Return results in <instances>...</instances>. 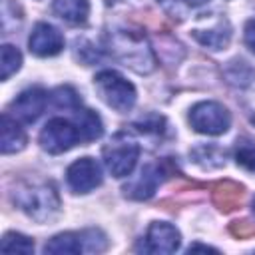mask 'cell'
<instances>
[{
	"mask_svg": "<svg viewBox=\"0 0 255 255\" xmlns=\"http://www.w3.org/2000/svg\"><path fill=\"white\" fill-rule=\"evenodd\" d=\"M52 100L56 104V108H64V110H80V98L76 94L74 88L70 86H62L52 94Z\"/></svg>",
	"mask_w": 255,
	"mask_h": 255,
	"instance_id": "7402d4cb",
	"label": "cell"
},
{
	"mask_svg": "<svg viewBox=\"0 0 255 255\" xmlns=\"http://www.w3.org/2000/svg\"><path fill=\"white\" fill-rule=\"evenodd\" d=\"M0 249L4 253H32L34 251V241L22 233H6L2 239Z\"/></svg>",
	"mask_w": 255,
	"mask_h": 255,
	"instance_id": "ffe728a7",
	"label": "cell"
},
{
	"mask_svg": "<svg viewBox=\"0 0 255 255\" xmlns=\"http://www.w3.org/2000/svg\"><path fill=\"white\" fill-rule=\"evenodd\" d=\"M28 46H30V52L36 54V56H42V58L56 56L64 48V36L52 24L40 22V24L34 26V30L28 38Z\"/></svg>",
	"mask_w": 255,
	"mask_h": 255,
	"instance_id": "30bf717a",
	"label": "cell"
},
{
	"mask_svg": "<svg viewBox=\"0 0 255 255\" xmlns=\"http://www.w3.org/2000/svg\"><path fill=\"white\" fill-rule=\"evenodd\" d=\"M179 231L165 221H153L143 237V251L147 253H173L179 247Z\"/></svg>",
	"mask_w": 255,
	"mask_h": 255,
	"instance_id": "ba28073f",
	"label": "cell"
},
{
	"mask_svg": "<svg viewBox=\"0 0 255 255\" xmlns=\"http://www.w3.org/2000/svg\"><path fill=\"white\" fill-rule=\"evenodd\" d=\"M253 211H255V199H253Z\"/></svg>",
	"mask_w": 255,
	"mask_h": 255,
	"instance_id": "83f0119b",
	"label": "cell"
},
{
	"mask_svg": "<svg viewBox=\"0 0 255 255\" xmlns=\"http://www.w3.org/2000/svg\"><path fill=\"white\" fill-rule=\"evenodd\" d=\"M52 10L58 18L66 20L68 24H84L90 14L88 0H54Z\"/></svg>",
	"mask_w": 255,
	"mask_h": 255,
	"instance_id": "5bb4252c",
	"label": "cell"
},
{
	"mask_svg": "<svg viewBox=\"0 0 255 255\" xmlns=\"http://www.w3.org/2000/svg\"><path fill=\"white\" fill-rule=\"evenodd\" d=\"M78 141H82L78 128L62 118L50 120L40 131V143L50 153H64L70 147H74Z\"/></svg>",
	"mask_w": 255,
	"mask_h": 255,
	"instance_id": "8992f818",
	"label": "cell"
},
{
	"mask_svg": "<svg viewBox=\"0 0 255 255\" xmlns=\"http://www.w3.org/2000/svg\"><path fill=\"white\" fill-rule=\"evenodd\" d=\"M46 104H48V94L42 88H28L12 102V110L22 122L30 124L42 116Z\"/></svg>",
	"mask_w": 255,
	"mask_h": 255,
	"instance_id": "8fae6325",
	"label": "cell"
},
{
	"mask_svg": "<svg viewBox=\"0 0 255 255\" xmlns=\"http://www.w3.org/2000/svg\"><path fill=\"white\" fill-rule=\"evenodd\" d=\"M76 128L80 131V139L82 141H94L102 135L104 126L102 120L96 112L92 110H76Z\"/></svg>",
	"mask_w": 255,
	"mask_h": 255,
	"instance_id": "e0dca14e",
	"label": "cell"
},
{
	"mask_svg": "<svg viewBox=\"0 0 255 255\" xmlns=\"http://www.w3.org/2000/svg\"><path fill=\"white\" fill-rule=\"evenodd\" d=\"M235 161L237 165L255 171V141L249 137H239L235 141Z\"/></svg>",
	"mask_w": 255,
	"mask_h": 255,
	"instance_id": "d6986e66",
	"label": "cell"
},
{
	"mask_svg": "<svg viewBox=\"0 0 255 255\" xmlns=\"http://www.w3.org/2000/svg\"><path fill=\"white\" fill-rule=\"evenodd\" d=\"M229 231H231L235 237H239V239H245V237H251V235H255V223H253V221H249V219L233 221V223L229 225Z\"/></svg>",
	"mask_w": 255,
	"mask_h": 255,
	"instance_id": "cb8c5ba5",
	"label": "cell"
},
{
	"mask_svg": "<svg viewBox=\"0 0 255 255\" xmlns=\"http://www.w3.org/2000/svg\"><path fill=\"white\" fill-rule=\"evenodd\" d=\"M191 34L201 46H207L211 50H221L229 44L231 28H229V22L225 18H217L211 26L195 28V30H191Z\"/></svg>",
	"mask_w": 255,
	"mask_h": 255,
	"instance_id": "4fadbf2b",
	"label": "cell"
},
{
	"mask_svg": "<svg viewBox=\"0 0 255 255\" xmlns=\"http://www.w3.org/2000/svg\"><path fill=\"white\" fill-rule=\"evenodd\" d=\"M189 6H201V4H205L207 0H185Z\"/></svg>",
	"mask_w": 255,
	"mask_h": 255,
	"instance_id": "4316f807",
	"label": "cell"
},
{
	"mask_svg": "<svg viewBox=\"0 0 255 255\" xmlns=\"http://www.w3.org/2000/svg\"><path fill=\"white\" fill-rule=\"evenodd\" d=\"M139 157V143L126 131L116 133L104 147L106 167L114 177H126L133 171Z\"/></svg>",
	"mask_w": 255,
	"mask_h": 255,
	"instance_id": "277c9868",
	"label": "cell"
},
{
	"mask_svg": "<svg viewBox=\"0 0 255 255\" xmlns=\"http://www.w3.org/2000/svg\"><path fill=\"white\" fill-rule=\"evenodd\" d=\"M66 181L76 193H88L102 183V169L96 159L82 157V159H76L68 167Z\"/></svg>",
	"mask_w": 255,
	"mask_h": 255,
	"instance_id": "52a82bcc",
	"label": "cell"
},
{
	"mask_svg": "<svg viewBox=\"0 0 255 255\" xmlns=\"http://www.w3.org/2000/svg\"><path fill=\"white\" fill-rule=\"evenodd\" d=\"M96 92L116 112H129L135 104V88L114 70H104L94 78Z\"/></svg>",
	"mask_w": 255,
	"mask_h": 255,
	"instance_id": "3957f363",
	"label": "cell"
},
{
	"mask_svg": "<svg viewBox=\"0 0 255 255\" xmlns=\"http://www.w3.org/2000/svg\"><path fill=\"white\" fill-rule=\"evenodd\" d=\"M245 44H247V48L255 54V18L253 20H249L247 24H245Z\"/></svg>",
	"mask_w": 255,
	"mask_h": 255,
	"instance_id": "d4e9b609",
	"label": "cell"
},
{
	"mask_svg": "<svg viewBox=\"0 0 255 255\" xmlns=\"http://www.w3.org/2000/svg\"><path fill=\"white\" fill-rule=\"evenodd\" d=\"M165 173L167 171H165V165L163 163H147L139 171V175L135 179H131L124 187V191L131 199H149L155 193L157 185L165 179Z\"/></svg>",
	"mask_w": 255,
	"mask_h": 255,
	"instance_id": "9c48e42d",
	"label": "cell"
},
{
	"mask_svg": "<svg viewBox=\"0 0 255 255\" xmlns=\"http://www.w3.org/2000/svg\"><path fill=\"white\" fill-rule=\"evenodd\" d=\"M112 52L126 66L139 74H147L153 70V56L145 44V38L131 30H120L110 38Z\"/></svg>",
	"mask_w": 255,
	"mask_h": 255,
	"instance_id": "6da1fadb",
	"label": "cell"
},
{
	"mask_svg": "<svg viewBox=\"0 0 255 255\" xmlns=\"http://www.w3.org/2000/svg\"><path fill=\"white\" fill-rule=\"evenodd\" d=\"M211 197H213V203L229 213L233 209H237L241 203H243V197H245V189L243 185H239L237 181H231V179H223V181H217L213 187H211Z\"/></svg>",
	"mask_w": 255,
	"mask_h": 255,
	"instance_id": "7c38bea8",
	"label": "cell"
},
{
	"mask_svg": "<svg viewBox=\"0 0 255 255\" xmlns=\"http://www.w3.org/2000/svg\"><path fill=\"white\" fill-rule=\"evenodd\" d=\"M189 155L203 169H215L225 165V149H221L219 145H197L189 151Z\"/></svg>",
	"mask_w": 255,
	"mask_h": 255,
	"instance_id": "ac0fdd59",
	"label": "cell"
},
{
	"mask_svg": "<svg viewBox=\"0 0 255 255\" xmlns=\"http://www.w3.org/2000/svg\"><path fill=\"white\" fill-rule=\"evenodd\" d=\"M187 251H189V253H193V251H205V253H207V251H211V253H217V249L207 247V245H199V243H193V245H191Z\"/></svg>",
	"mask_w": 255,
	"mask_h": 255,
	"instance_id": "484cf974",
	"label": "cell"
},
{
	"mask_svg": "<svg viewBox=\"0 0 255 255\" xmlns=\"http://www.w3.org/2000/svg\"><path fill=\"white\" fill-rule=\"evenodd\" d=\"M139 131L143 133H155V135H161L163 129H165V120L161 116H155V114H149L145 118H141L139 122L133 124Z\"/></svg>",
	"mask_w": 255,
	"mask_h": 255,
	"instance_id": "603a6c76",
	"label": "cell"
},
{
	"mask_svg": "<svg viewBox=\"0 0 255 255\" xmlns=\"http://www.w3.org/2000/svg\"><path fill=\"white\" fill-rule=\"evenodd\" d=\"M26 133L8 114H2V153H16L24 149Z\"/></svg>",
	"mask_w": 255,
	"mask_h": 255,
	"instance_id": "9a60e30c",
	"label": "cell"
},
{
	"mask_svg": "<svg viewBox=\"0 0 255 255\" xmlns=\"http://www.w3.org/2000/svg\"><path fill=\"white\" fill-rule=\"evenodd\" d=\"M189 124L195 131L205 135L225 133L231 126V116L227 108L217 102H199L189 112Z\"/></svg>",
	"mask_w": 255,
	"mask_h": 255,
	"instance_id": "5b68a950",
	"label": "cell"
},
{
	"mask_svg": "<svg viewBox=\"0 0 255 255\" xmlns=\"http://www.w3.org/2000/svg\"><path fill=\"white\" fill-rule=\"evenodd\" d=\"M20 64H22V54L18 52V48H14L12 44H4L2 46V64H0L2 74H0V78L8 80L14 72L20 70Z\"/></svg>",
	"mask_w": 255,
	"mask_h": 255,
	"instance_id": "44dd1931",
	"label": "cell"
},
{
	"mask_svg": "<svg viewBox=\"0 0 255 255\" xmlns=\"http://www.w3.org/2000/svg\"><path fill=\"white\" fill-rule=\"evenodd\" d=\"M46 253H86L84 249V233H74V231H68V233H60L56 237H52L46 247H44Z\"/></svg>",
	"mask_w": 255,
	"mask_h": 255,
	"instance_id": "2e32d148",
	"label": "cell"
},
{
	"mask_svg": "<svg viewBox=\"0 0 255 255\" xmlns=\"http://www.w3.org/2000/svg\"><path fill=\"white\" fill-rule=\"evenodd\" d=\"M14 201L20 205L22 211H26L38 223L50 221L60 211V197H58L56 189L48 183L22 187L14 195Z\"/></svg>",
	"mask_w": 255,
	"mask_h": 255,
	"instance_id": "7a4b0ae2",
	"label": "cell"
}]
</instances>
